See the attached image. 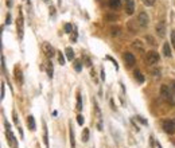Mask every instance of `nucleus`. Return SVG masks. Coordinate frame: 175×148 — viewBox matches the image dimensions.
I'll return each mask as SVG.
<instances>
[{
  "mask_svg": "<svg viewBox=\"0 0 175 148\" xmlns=\"http://www.w3.org/2000/svg\"><path fill=\"white\" fill-rule=\"evenodd\" d=\"M1 98H4V83H1Z\"/></svg>",
  "mask_w": 175,
  "mask_h": 148,
  "instance_id": "nucleus-31",
  "label": "nucleus"
},
{
  "mask_svg": "<svg viewBox=\"0 0 175 148\" xmlns=\"http://www.w3.org/2000/svg\"><path fill=\"white\" fill-rule=\"evenodd\" d=\"M162 125H163V129L166 133L168 135L175 133V118H172V120H164Z\"/></svg>",
  "mask_w": 175,
  "mask_h": 148,
  "instance_id": "nucleus-2",
  "label": "nucleus"
},
{
  "mask_svg": "<svg viewBox=\"0 0 175 148\" xmlns=\"http://www.w3.org/2000/svg\"><path fill=\"white\" fill-rule=\"evenodd\" d=\"M121 5V0H109V7L112 10H117Z\"/></svg>",
  "mask_w": 175,
  "mask_h": 148,
  "instance_id": "nucleus-12",
  "label": "nucleus"
},
{
  "mask_svg": "<svg viewBox=\"0 0 175 148\" xmlns=\"http://www.w3.org/2000/svg\"><path fill=\"white\" fill-rule=\"evenodd\" d=\"M171 42H172V45H174V47H175V31H172V34H171Z\"/></svg>",
  "mask_w": 175,
  "mask_h": 148,
  "instance_id": "nucleus-29",
  "label": "nucleus"
},
{
  "mask_svg": "<svg viewBox=\"0 0 175 148\" xmlns=\"http://www.w3.org/2000/svg\"><path fill=\"white\" fill-rule=\"evenodd\" d=\"M159 59H160V57H159V54L156 53V51H148L147 57H145V62H147L148 65H155L159 62Z\"/></svg>",
  "mask_w": 175,
  "mask_h": 148,
  "instance_id": "nucleus-3",
  "label": "nucleus"
},
{
  "mask_svg": "<svg viewBox=\"0 0 175 148\" xmlns=\"http://www.w3.org/2000/svg\"><path fill=\"white\" fill-rule=\"evenodd\" d=\"M156 32H158V35L160 38H163L164 35H166V24H164L163 22L156 24Z\"/></svg>",
  "mask_w": 175,
  "mask_h": 148,
  "instance_id": "nucleus-10",
  "label": "nucleus"
},
{
  "mask_svg": "<svg viewBox=\"0 0 175 148\" xmlns=\"http://www.w3.org/2000/svg\"><path fill=\"white\" fill-rule=\"evenodd\" d=\"M88 140H89V129L85 128V129H83V132H82V141L86 143Z\"/></svg>",
  "mask_w": 175,
  "mask_h": 148,
  "instance_id": "nucleus-18",
  "label": "nucleus"
},
{
  "mask_svg": "<svg viewBox=\"0 0 175 148\" xmlns=\"http://www.w3.org/2000/svg\"><path fill=\"white\" fill-rule=\"evenodd\" d=\"M124 3H125V12L128 15H132L135 11V1L133 0H124Z\"/></svg>",
  "mask_w": 175,
  "mask_h": 148,
  "instance_id": "nucleus-9",
  "label": "nucleus"
},
{
  "mask_svg": "<svg viewBox=\"0 0 175 148\" xmlns=\"http://www.w3.org/2000/svg\"><path fill=\"white\" fill-rule=\"evenodd\" d=\"M124 61H125L127 66H128V67H132V66L135 65V62H136V59H135L133 54H131V53H125V54H124Z\"/></svg>",
  "mask_w": 175,
  "mask_h": 148,
  "instance_id": "nucleus-7",
  "label": "nucleus"
},
{
  "mask_svg": "<svg viewBox=\"0 0 175 148\" xmlns=\"http://www.w3.org/2000/svg\"><path fill=\"white\" fill-rule=\"evenodd\" d=\"M145 39L148 40V43H150V45H155V40H153V38H152V36L147 35V36H145Z\"/></svg>",
  "mask_w": 175,
  "mask_h": 148,
  "instance_id": "nucleus-27",
  "label": "nucleus"
},
{
  "mask_svg": "<svg viewBox=\"0 0 175 148\" xmlns=\"http://www.w3.org/2000/svg\"><path fill=\"white\" fill-rule=\"evenodd\" d=\"M74 69H75V71H81V69H82V63H81V61L75 59L74 61Z\"/></svg>",
  "mask_w": 175,
  "mask_h": 148,
  "instance_id": "nucleus-19",
  "label": "nucleus"
},
{
  "mask_svg": "<svg viewBox=\"0 0 175 148\" xmlns=\"http://www.w3.org/2000/svg\"><path fill=\"white\" fill-rule=\"evenodd\" d=\"M137 23L140 24V27H147L148 26V16L145 12H140L139 13V18H137Z\"/></svg>",
  "mask_w": 175,
  "mask_h": 148,
  "instance_id": "nucleus-6",
  "label": "nucleus"
},
{
  "mask_svg": "<svg viewBox=\"0 0 175 148\" xmlns=\"http://www.w3.org/2000/svg\"><path fill=\"white\" fill-rule=\"evenodd\" d=\"M71 30H73V27H71V24H70V23H66V24H65V32L70 34V32H71Z\"/></svg>",
  "mask_w": 175,
  "mask_h": 148,
  "instance_id": "nucleus-24",
  "label": "nucleus"
},
{
  "mask_svg": "<svg viewBox=\"0 0 175 148\" xmlns=\"http://www.w3.org/2000/svg\"><path fill=\"white\" fill-rule=\"evenodd\" d=\"M43 140H45L46 147L50 148V145H48V137H47V128H46V123H43Z\"/></svg>",
  "mask_w": 175,
  "mask_h": 148,
  "instance_id": "nucleus-14",
  "label": "nucleus"
},
{
  "mask_svg": "<svg viewBox=\"0 0 175 148\" xmlns=\"http://www.w3.org/2000/svg\"><path fill=\"white\" fill-rule=\"evenodd\" d=\"M23 27H24V20H23V13L22 11H19V18L16 20V28H18V34H19V38H23Z\"/></svg>",
  "mask_w": 175,
  "mask_h": 148,
  "instance_id": "nucleus-4",
  "label": "nucleus"
},
{
  "mask_svg": "<svg viewBox=\"0 0 175 148\" xmlns=\"http://www.w3.org/2000/svg\"><path fill=\"white\" fill-rule=\"evenodd\" d=\"M158 148H162V147H160V144H159V143H158Z\"/></svg>",
  "mask_w": 175,
  "mask_h": 148,
  "instance_id": "nucleus-34",
  "label": "nucleus"
},
{
  "mask_svg": "<svg viewBox=\"0 0 175 148\" xmlns=\"http://www.w3.org/2000/svg\"><path fill=\"white\" fill-rule=\"evenodd\" d=\"M27 124H28V128L31 131H35V120H34V116H28L27 117Z\"/></svg>",
  "mask_w": 175,
  "mask_h": 148,
  "instance_id": "nucleus-13",
  "label": "nucleus"
},
{
  "mask_svg": "<svg viewBox=\"0 0 175 148\" xmlns=\"http://www.w3.org/2000/svg\"><path fill=\"white\" fill-rule=\"evenodd\" d=\"M144 1V4H147V5H153L155 4V0H143Z\"/></svg>",
  "mask_w": 175,
  "mask_h": 148,
  "instance_id": "nucleus-28",
  "label": "nucleus"
},
{
  "mask_svg": "<svg viewBox=\"0 0 175 148\" xmlns=\"http://www.w3.org/2000/svg\"><path fill=\"white\" fill-rule=\"evenodd\" d=\"M171 90H172V93H174V96H175V81H172L171 82Z\"/></svg>",
  "mask_w": 175,
  "mask_h": 148,
  "instance_id": "nucleus-30",
  "label": "nucleus"
},
{
  "mask_svg": "<svg viewBox=\"0 0 175 148\" xmlns=\"http://www.w3.org/2000/svg\"><path fill=\"white\" fill-rule=\"evenodd\" d=\"M135 78H136L137 82H140V83L144 82V75H143L139 71V70H136V71H135Z\"/></svg>",
  "mask_w": 175,
  "mask_h": 148,
  "instance_id": "nucleus-16",
  "label": "nucleus"
},
{
  "mask_svg": "<svg viewBox=\"0 0 175 148\" xmlns=\"http://www.w3.org/2000/svg\"><path fill=\"white\" fill-rule=\"evenodd\" d=\"M47 74H48V77H53V65H51V62L48 63V66H47Z\"/></svg>",
  "mask_w": 175,
  "mask_h": 148,
  "instance_id": "nucleus-25",
  "label": "nucleus"
},
{
  "mask_svg": "<svg viewBox=\"0 0 175 148\" xmlns=\"http://www.w3.org/2000/svg\"><path fill=\"white\" fill-rule=\"evenodd\" d=\"M65 53H66V58L69 59V61H71V59L74 58V51H73L70 47H67L66 50H65Z\"/></svg>",
  "mask_w": 175,
  "mask_h": 148,
  "instance_id": "nucleus-17",
  "label": "nucleus"
},
{
  "mask_svg": "<svg viewBox=\"0 0 175 148\" xmlns=\"http://www.w3.org/2000/svg\"><path fill=\"white\" fill-rule=\"evenodd\" d=\"M5 126H7V139H8V143H10L11 147H16V140H15V136L12 135V132H11L10 125L5 123Z\"/></svg>",
  "mask_w": 175,
  "mask_h": 148,
  "instance_id": "nucleus-8",
  "label": "nucleus"
},
{
  "mask_svg": "<svg viewBox=\"0 0 175 148\" xmlns=\"http://www.w3.org/2000/svg\"><path fill=\"white\" fill-rule=\"evenodd\" d=\"M160 96H162V98L167 102V104H170V105H174L175 104L174 97H172V93H171V90L168 89V86H167V85H162Z\"/></svg>",
  "mask_w": 175,
  "mask_h": 148,
  "instance_id": "nucleus-1",
  "label": "nucleus"
},
{
  "mask_svg": "<svg viewBox=\"0 0 175 148\" xmlns=\"http://www.w3.org/2000/svg\"><path fill=\"white\" fill-rule=\"evenodd\" d=\"M5 22H7V24L11 23V15H7V19H5Z\"/></svg>",
  "mask_w": 175,
  "mask_h": 148,
  "instance_id": "nucleus-32",
  "label": "nucleus"
},
{
  "mask_svg": "<svg viewBox=\"0 0 175 148\" xmlns=\"http://www.w3.org/2000/svg\"><path fill=\"white\" fill-rule=\"evenodd\" d=\"M77 123L80 124V125H82V124H83V117H82V115H78V116H77Z\"/></svg>",
  "mask_w": 175,
  "mask_h": 148,
  "instance_id": "nucleus-26",
  "label": "nucleus"
},
{
  "mask_svg": "<svg viewBox=\"0 0 175 148\" xmlns=\"http://www.w3.org/2000/svg\"><path fill=\"white\" fill-rule=\"evenodd\" d=\"M137 120H139V121H141L143 124H147V121H145L144 118H141V117H140V116H139V117H137Z\"/></svg>",
  "mask_w": 175,
  "mask_h": 148,
  "instance_id": "nucleus-33",
  "label": "nucleus"
},
{
  "mask_svg": "<svg viewBox=\"0 0 175 148\" xmlns=\"http://www.w3.org/2000/svg\"><path fill=\"white\" fill-rule=\"evenodd\" d=\"M42 48H43V53H45V55L48 57V58H51V57L55 55V50H54V47L50 45V43L45 42V43H43V46H42Z\"/></svg>",
  "mask_w": 175,
  "mask_h": 148,
  "instance_id": "nucleus-5",
  "label": "nucleus"
},
{
  "mask_svg": "<svg viewBox=\"0 0 175 148\" xmlns=\"http://www.w3.org/2000/svg\"><path fill=\"white\" fill-rule=\"evenodd\" d=\"M15 74H16V80H19V82H23V78H22V71L19 69H15Z\"/></svg>",
  "mask_w": 175,
  "mask_h": 148,
  "instance_id": "nucleus-21",
  "label": "nucleus"
},
{
  "mask_svg": "<svg viewBox=\"0 0 175 148\" xmlns=\"http://www.w3.org/2000/svg\"><path fill=\"white\" fill-rule=\"evenodd\" d=\"M70 144H71V148L75 147V141H74V132H73V129L70 128Z\"/></svg>",
  "mask_w": 175,
  "mask_h": 148,
  "instance_id": "nucleus-20",
  "label": "nucleus"
},
{
  "mask_svg": "<svg viewBox=\"0 0 175 148\" xmlns=\"http://www.w3.org/2000/svg\"><path fill=\"white\" fill-rule=\"evenodd\" d=\"M77 109L78 110L82 109V100H81V96L77 97Z\"/></svg>",
  "mask_w": 175,
  "mask_h": 148,
  "instance_id": "nucleus-23",
  "label": "nucleus"
},
{
  "mask_svg": "<svg viewBox=\"0 0 175 148\" xmlns=\"http://www.w3.org/2000/svg\"><path fill=\"white\" fill-rule=\"evenodd\" d=\"M132 47L136 48V50H139V51L144 50V47H143V45H141V42H140V40H135V42L132 43Z\"/></svg>",
  "mask_w": 175,
  "mask_h": 148,
  "instance_id": "nucleus-15",
  "label": "nucleus"
},
{
  "mask_svg": "<svg viewBox=\"0 0 175 148\" xmlns=\"http://www.w3.org/2000/svg\"><path fill=\"white\" fill-rule=\"evenodd\" d=\"M163 54H164V57H171L172 55L171 54V47H170L168 42H166L163 45Z\"/></svg>",
  "mask_w": 175,
  "mask_h": 148,
  "instance_id": "nucleus-11",
  "label": "nucleus"
},
{
  "mask_svg": "<svg viewBox=\"0 0 175 148\" xmlns=\"http://www.w3.org/2000/svg\"><path fill=\"white\" fill-rule=\"evenodd\" d=\"M58 62L61 65H65V57H63V54H62L61 51L58 53Z\"/></svg>",
  "mask_w": 175,
  "mask_h": 148,
  "instance_id": "nucleus-22",
  "label": "nucleus"
}]
</instances>
